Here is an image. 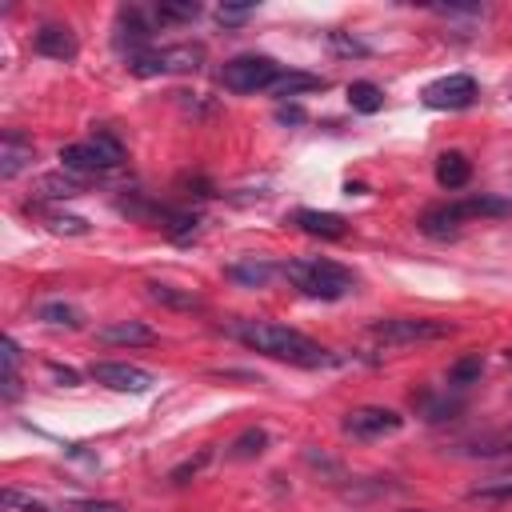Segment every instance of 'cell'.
Returning a JSON list of instances; mask_svg holds the SVG:
<instances>
[{"mask_svg":"<svg viewBox=\"0 0 512 512\" xmlns=\"http://www.w3.org/2000/svg\"><path fill=\"white\" fill-rule=\"evenodd\" d=\"M232 336L244 348L264 352V356L284 360V364H296V368H324L336 360L324 344H316L312 336H304L288 324H276V320H240V324H232Z\"/></svg>","mask_w":512,"mask_h":512,"instance_id":"obj_1","label":"cell"},{"mask_svg":"<svg viewBox=\"0 0 512 512\" xmlns=\"http://www.w3.org/2000/svg\"><path fill=\"white\" fill-rule=\"evenodd\" d=\"M284 272H288V280H292L304 296H312V300H340V296H348V292L356 288L352 268H344V264H336V260H328V256L292 260Z\"/></svg>","mask_w":512,"mask_h":512,"instance_id":"obj_2","label":"cell"},{"mask_svg":"<svg viewBox=\"0 0 512 512\" xmlns=\"http://www.w3.org/2000/svg\"><path fill=\"white\" fill-rule=\"evenodd\" d=\"M60 164H64V172H76V176H100V172H112V168L124 164V144L112 132L96 128L92 136H84L76 144H64Z\"/></svg>","mask_w":512,"mask_h":512,"instance_id":"obj_3","label":"cell"},{"mask_svg":"<svg viewBox=\"0 0 512 512\" xmlns=\"http://www.w3.org/2000/svg\"><path fill=\"white\" fill-rule=\"evenodd\" d=\"M512 204L500 200V196H468V200H452V204H436L420 216V232L428 236H448L456 232L464 220H476V216H504Z\"/></svg>","mask_w":512,"mask_h":512,"instance_id":"obj_4","label":"cell"},{"mask_svg":"<svg viewBox=\"0 0 512 512\" xmlns=\"http://www.w3.org/2000/svg\"><path fill=\"white\" fill-rule=\"evenodd\" d=\"M280 64L272 60V56H256V52H248V56H236V60H228L224 68H220V84L228 88V92H268L276 80H280Z\"/></svg>","mask_w":512,"mask_h":512,"instance_id":"obj_5","label":"cell"},{"mask_svg":"<svg viewBox=\"0 0 512 512\" xmlns=\"http://www.w3.org/2000/svg\"><path fill=\"white\" fill-rule=\"evenodd\" d=\"M204 60L200 44H172V48H148L140 56H128L132 76H164V72H196Z\"/></svg>","mask_w":512,"mask_h":512,"instance_id":"obj_6","label":"cell"},{"mask_svg":"<svg viewBox=\"0 0 512 512\" xmlns=\"http://www.w3.org/2000/svg\"><path fill=\"white\" fill-rule=\"evenodd\" d=\"M372 336L384 344H416V340H440L452 336L448 320H424V316H388L372 324Z\"/></svg>","mask_w":512,"mask_h":512,"instance_id":"obj_7","label":"cell"},{"mask_svg":"<svg viewBox=\"0 0 512 512\" xmlns=\"http://www.w3.org/2000/svg\"><path fill=\"white\" fill-rule=\"evenodd\" d=\"M420 96H424V104H428V108L460 112V108H472V104H476L480 88H476V80H472V76L452 72V76H440V80L424 84V92H420Z\"/></svg>","mask_w":512,"mask_h":512,"instance_id":"obj_8","label":"cell"},{"mask_svg":"<svg viewBox=\"0 0 512 512\" xmlns=\"http://www.w3.org/2000/svg\"><path fill=\"white\" fill-rule=\"evenodd\" d=\"M404 416L396 408H384V404H360L344 416V432L348 436H360V440H376V436H392L400 432Z\"/></svg>","mask_w":512,"mask_h":512,"instance_id":"obj_9","label":"cell"},{"mask_svg":"<svg viewBox=\"0 0 512 512\" xmlns=\"http://www.w3.org/2000/svg\"><path fill=\"white\" fill-rule=\"evenodd\" d=\"M88 376L112 392H148L156 384V376L148 368H136V364H124V360H104V364H92Z\"/></svg>","mask_w":512,"mask_h":512,"instance_id":"obj_10","label":"cell"},{"mask_svg":"<svg viewBox=\"0 0 512 512\" xmlns=\"http://www.w3.org/2000/svg\"><path fill=\"white\" fill-rule=\"evenodd\" d=\"M112 40H116V48H128V56H140L152 44V20L140 8H120L116 12V36Z\"/></svg>","mask_w":512,"mask_h":512,"instance_id":"obj_11","label":"cell"},{"mask_svg":"<svg viewBox=\"0 0 512 512\" xmlns=\"http://www.w3.org/2000/svg\"><path fill=\"white\" fill-rule=\"evenodd\" d=\"M32 48L40 52V56H48V60H72L76 56V32L68 28V24H56V20H48V24H40L36 28V36H32Z\"/></svg>","mask_w":512,"mask_h":512,"instance_id":"obj_12","label":"cell"},{"mask_svg":"<svg viewBox=\"0 0 512 512\" xmlns=\"http://www.w3.org/2000/svg\"><path fill=\"white\" fill-rule=\"evenodd\" d=\"M28 164H32V140L20 128H4V136H0V180L20 176Z\"/></svg>","mask_w":512,"mask_h":512,"instance_id":"obj_13","label":"cell"},{"mask_svg":"<svg viewBox=\"0 0 512 512\" xmlns=\"http://www.w3.org/2000/svg\"><path fill=\"white\" fill-rule=\"evenodd\" d=\"M292 224H296L300 232H308V236H320V240H340V236H348L344 216L320 212V208H296V212H292Z\"/></svg>","mask_w":512,"mask_h":512,"instance_id":"obj_14","label":"cell"},{"mask_svg":"<svg viewBox=\"0 0 512 512\" xmlns=\"http://www.w3.org/2000/svg\"><path fill=\"white\" fill-rule=\"evenodd\" d=\"M224 276L236 280V284H244V288H264V284L276 276V264H268L264 256H244V260L228 264Z\"/></svg>","mask_w":512,"mask_h":512,"instance_id":"obj_15","label":"cell"},{"mask_svg":"<svg viewBox=\"0 0 512 512\" xmlns=\"http://www.w3.org/2000/svg\"><path fill=\"white\" fill-rule=\"evenodd\" d=\"M96 340L100 344H156V332L140 320H116V324L96 328Z\"/></svg>","mask_w":512,"mask_h":512,"instance_id":"obj_16","label":"cell"},{"mask_svg":"<svg viewBox=\"0 0 512 512\" xmlns=\"http://www.w3.org/2000/svg\"><path fill=\"white\" fill-rule=\"evenodd\" d=\"M472 180V164H468V156L464 152H444L440 160H436V184L440 188H448V192H456V188H464Z\"/></svg>","mask_w":512,"mask_h":512,"instance_id":"obj_17","label":"cell"},{"mask_svg":"<svg viewBox=\"0 0 512 512\" xmlns=\"http://www.w3.org/2000/svg\"><path fill=\"white\" fill-rule=\"evenodd\" d=\"M144 288H148V296H152L156 304H168V308H180V312L204 308V300H200L192 288H176V284H160V280H148Z\"/></svg>","mask_w":512,"mask_h":512,"instance_id":"obj_18","label":"cell"},{"mask_svg":"<svg viewBox=\"0 0 512 512\" xmlns=\"http://www.w3.org/2000/svg\"><path fill=\"white\" fill-rule=\"evenodd\" d=\"M80 192H84V184L72 172H52V176H40V184H36L40 200H72Z\"/></svg>","mask_w":512,"mask_h":512,"instance_id":"obj_19","label":"cell"},{"mask_svg":"<svg viewBox=\"0 0 512 512\" xmlns=\"http://www.w3.org/2000/svg\"><path fill=\"white\" fill-rule=\"evenodd\" d=\"M264 448H268V432L264 428H244L228 444V460H256V456H264Z\"/></svg>","mask_w":512,"mask_h":512,"instance_id":"obj_20","label":"cell"},{"mask_svg":"<svg viewBox=\"0 0 512 512\" xmlns=\"http://www.w3.org/2000/svg\"><path fill=\"white\" fill-rule=\"evenodd\" d=\"M468 456H508L512 452V428H500V432H484L476 440H468L464 448Z\"/></svg>","mask_w":512,"mask_h":512,"instance_id":"obj_21","label":"cell"},{"mask_svg":"<svg viewBox=\"0 0 512 512\" xmlns=\"http://www.w3.org/2000/svg\"><path fill=\"white\" fill-rule=\"evenodd\" d=\"M480 372H484V356L480 352H468V356H460V360L448 364V384L452 388H468V384L480 380Z\"/></svg>","mask_w":512,"mask_h":512,"instance_id":"obj_22","label":"cell"},{"mask_svg":"<svg viewBox=\"0 0 512 512\" xmlns=\"http://www.w3.org/2000/svg\"><path fill=\"white\" fill-rule=\"evenodd\" d=\"M348 104L356 112H380L384 108V92L372 84V80H352L348 84Z\"/></svg>","mask_w":512,"mask_h":512,"instance_id":"obj_23","label":"cell"},{"mask_svg":"<svg viewBox=\"0 0 512 512\" xmlns=\"http://www.w3.org/2000/svg\"><path fill=\"white\" fill-rule=\"evenodd\" d=\"M36 316L44 324H60V328H80V308L76 304H64V300H44L36 308Z\"/></svg>","mask_w":512,"mask_h":512,"instance_id":"obj_24","label":"cell"},{"mask_svg":"<svg viewBox=\"0 0 512 512\" xmlns=\"http://www.w3.org/2000/svg\"><path fill=\"white\" fill-rule=\"evenodd\" d=\"M312 88H324L320 76H308V72H280V80L268 88L276 96H300V92H312Z\"/></svg>","mask_w":512,"mask_h":512,"instance_id":"obj_25","label":"cell"},{"mask_svg":"<svg viewBox=\"0 0 512 512\" xmlns=\"http://www.w3.org/2000/svg\"><path fill=\"white\" fill-rule=\"evenodd\" d=\"M468 500H512V476H496V480H484L468 492Z\"/></svg>","mask_w":512,"mask_h":512,"instance_id":"obj_26","label":"cell"},{"mask_svg":"<svg viewBox=\"0 0 512 512\" xmlns=\"http://www.w3.org/2000/svg\"><path fill=\"white\" fill-rule=\"evenodd\" d=\"M200 16V4H156V20L160 24H184V20H196Z\"/></svg>","mask_w":512,"mask_h":512,"instance_id":"obj_27","label":"cell"},{"mask_svg":"<svg viewBox=\"0 0 512 512\" xmlns=\"http://www.w3.org/2000/svg\"><path fill=\"white\" fill-rule=\"evenodd\" d=\"M44 220H48V228H52V232H64V236H84V232H88V220H80V216L44 212Z\"/></svg>","mask_w":512,"mask_h":512,"instance_id":"obj_28","label":"cell"},{"mask_svg":"<svg viewBox=\"0 0 512 512\" xmlns=\"http://www.w3.org/2000/svg\"><path fill=\"white\" fill-rule=\"evenodd\" d=\"M4 508H8V512H48L40 500H32V496H24V492H16V488H4Z\"/></svg>","mask_w":512,"mask_h":512,"instance_id":"obj_29","label":"cell"},{"mask_svg":"<svg viewBox=\"0 0 512 512\" xmlns=\"http://www.w3.org/2000/svg\"><path fill=\"white\" fill-rule=\"evenodd\" d=\"M64 512H128V508L112 504V500H72V504H64Z\"/></svg>","mask_w":512,"mask_h":512,"instance_id":"obj_30","label":"cell"},{"mask_svg":"<svg viewBox=\"0 0 512 512\" xmlns=\"http://www.w3.org/2000/svg\"><path fill=\"white\" fill-rule=\"evenodd\" d=\"M208 456H212V452H200V456H192V460H184L180 468H172V476H168V480H172V484H184L188 476H196V472H200V468L208 464Z\"/></svg>","mask_w":512,"mask_h":512,"instance_id":"obj_31","label":"cell"},{"mask_svg":"<svg viewBox=\"0 0 512 512\" xmlns=\"http://www.w3.org/2000/svg\"><path fill=\"white\" fill-rule=\"evenodd\" d=\"M16 364H20V348L12 336H4V376H16Z\"/></svg>","mask_w":512,"mask_h":512,"instance_id":"obj_32","label":"cell"},{"mask_svg":"<svg viewBox=\"0 0 512 512\" xmlns=\"http://www.w3.org/2000/svg\"><path fill=\"white\" fill-rule=\"evenodd\" d=\"M332 48H336V52H352V56H364V52H368L364 44H356V40H348L344 32H332Z\"/></svg>","mask_w":512,"mask_h":512,"instance_id":"obj_33","label":"cell"},{"mask_svg":"<svg viewBox=\"0 0 512 512\" xmlns=\"http://www.w3.org/2000/svg\"><path fill=\"white\" fill-rule=\"evenodd\" d=\"M244 16H252V8H220V20H224V24H236V20H244Z\"/></svg>","mask_w":512,"mask_h":512,"instance_id":"obj_34","label":"cell"},{"mask_svg":"<svg viewBox=\"0 0 512 512\" xmlns=\"http://www.w3.org/2000/svg\"><path fill=\"white\" fill-rule=\"evenodd\" d=\"M276 116H280V120H284V124H288V120H292V124H300V120H304V112H300V108H296V104H292V108H280V112H276Z\"/></svg>","mask_w":512,"mask_h":512,"instance_id":"obj_35","label":"cell"},{"mask_svg":"<svg viewBox=\"0 0 512 512\" xmlns=\"http://www.w3.org/2000/svg\"><path fill=\"white\" fill-rule=\"evenodd\" d=\"M404 512H428V508H404Z\"/></svg>","mask_w":512,"mask_h":512,"instance_id":"obj_36","label":"cell"}]
</instances>
